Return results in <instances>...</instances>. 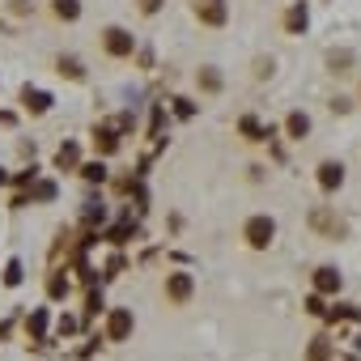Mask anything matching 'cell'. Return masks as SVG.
I'll list each match as a JSON object with an SVG mask.
<instances>
[{
    "instance_id": "6da1fadb",
    "label": "cell",
    "mask_w": 361,
    "mask_h": 361,
    "mask_svg": "<svg viewBox=\"0 0 361 361\" xmlns=\"http://www.w3.org/2000/svg\"><path fill=\"white\" fill-rule=\"evenodd\" d=\"M243 243H247L251 251H268V247L276 243V221H272L268 213L247 217V221H243Z\"/></svg>"
},
{
    "instance_id": "7a4b0ae2",
    "label": "cell",
    "mask_w": 361,
    "mask_h": 361,
    "mask_svg": "<svg viewBox=\"0 0 361 361\" xmlns=\"http://www.w3.org/2000/svg\"><path fill=\"white\" fill-rule=\"evenodd\" d=\"M98 43H102V51H106L111 60H132V56H136V35L123 30V26H102Z\"/></svg>"
},
{
    "instance_id": "3957f363",
    "label": "cell",
    "mask_w": 361,
    "mask_h": 361,
    "mask_svg": "<svg viewBox=\"0 0 361 361\" xmlns=\"http://www.w3.org/2000/svg\"><path fill=\"white\" fill-rule=\"evenodd\" d=\"M192 13H196L200 26L221 30V26L230 22V0H192Z\"/></svg>"
},
{
    "instance_id": "277c9868",
    "label": "cell",
    "mask_w": 361,
    "mask_h": 361,
    "mask_svg": "<svg viewBox=\"0 0 361 361\" xmlns=\"http://www.w3.org/2000/svg\"><path fill=\"white\" fill-rule=\"evenodd\" d=\"M161 293H166V302H170V306H188V302H192V293H196L192 272H166Z\"/></svg>"
},
{
    "instance_id": "5b68a950",
    "label": "cell",
    "mask_w": 361,
    "mask_h": 361,
    "mask_svg": "<svg viewBox=\"0 0 361 361\" xmlns=\"http://www.w3.org/2000/svg\"><path fill=\"white\" fill-rule=\"evenodd\" d=\"M314 183H319V192H323V196H336V192L344 188V161L323 157V161L314 166Z\"/></svg>"
},
{
    "instance_id": "8992f818",
    "label": "cell",
    "mask_w": 361,
    "mask_h": 361,
    "mask_svg": "<svg viewBox=\"0 0 361 361\" xmlns=\"http://www.w3.org/2000/svg\"><path fill=\"white\" fill-rule=\"evenodd\" d=\"M132 331H136V314L128 306H115L106 314V340L111 344H123V340H132Z\"/></svg>"
},
{
    "instance_id": "52a82bcc",
    "label": "cell",
    "mask_w": 361,
    "mask_h": 361,
    "mask_svg": "<svg viewBox=\"0 0 361 361\" xmlns=\"http://www.w3.org/2000/svg\"><path fill=\"white\" fill-rule=\"evenodd\" d=\"M310 230L336 243V238H344V230H348V226H344V221H340L331 209H314V213H310Z\"/></svg>"
},
{
    "instance_id": "ba28073f",
    "label": "cell",
    "mask_w": 361,
    "mask_h": 361,
    "mask_svg": "<svg viewBox=\"0 0 361 361\" xmlns=\"http://www.w3.org/2000/svg\"><path fill=\"white\" fill-rule=\"evenodd\" d=\"M310 285H314V293H319V298H336V293H340V285H344V276H340L331 264H319V268L310 272Z\"/></svg>"
},
{
    "instance_id": "9c48e42d",
    "label": "cell",
    "mask_w": 361,
    "mask_h": 361,
    "mask_svg": "<svg viewBox=\"0 0 361 361\" xmlns=\"http://www.w3.org/2000/svg\"><path fill=\"white\" fill-rule=\"evenodd\" d=\"M306 26H310V9L302 5V0H298V5H289V9H285V18H281V30L293 39V35H306Z\"/></svg>"
},
{
    "instance_id": "30bf717a",
    "label": "cell",
    "mask_w": 361,
    "mask_h": 361,
    "mask_svg": "<svg viewBox=\"0 0 361 361\" xmlns=\"http://www.w3.org/2000/svg\"><path fill=\"white\" fill-rule=\"evenodd\" d=\"M51 102H56V98H51L47 90L22 85V111H26V115H47V111H51Z\"/></svg>"
},
{
    "instance_id": "8fae6325",
    "label": "cell",
    "mask_w": 361,
    "mask_h": 361,
    "mask_svg": "<svg viewBox=\"0 0 361 361\" xmlns=\"http://www.w3.org/2000/svg\"><path fill=\"white\" fill-rule=\"evenodd\" d=\"M285 132H289V140H306L310 136V115L306 111H289L285 115Z\"/></svg>"
},
{
    "instance_id": "7c38bea8",
    "label": "cell",
    "mask_w": 361,
    "mask_h": 361,
    "mask_svg": "<svg viewBox=\"0 0 361 361\" xmlns=\"http://www.w3.org/2000/svg\"><path fill=\"white\" fill-rule=\"evenodd\" d=\"M56 73L68 77V81H77V85L85 81V64H81L77 56H56Z\"/></svg>"
},
{
    "instance_id": "4fadbf2b",
    "label": "cell",
    "mask_w": 361,
    "mask_h": 361,
    "mask_svg": "<svg viewBox=\"0 0 361 361\" xmlns=\"http://www.w3.org/2000/svg\"><path fill=\"white\" fill-rule=\"evenodd\" d=\"M77 166H81V149H77V140H64L56 149V170H77Z\"/></svg>"
},
{
    "instance_id": "5bb4252c",
    "label": "cell",
    "mask_w": 361,
    "mask_h": 361,
    "mask_svg": "<svg viewBox=\"0 0 361 361\" xmlns=\"http://www.w3.org/2000/svg\"><path fill=\"white\" fill-rule=\"evenodd\" d=\"M331 357H336L331 336H314V340L306 344V361H331Z\"/></svg>"
},
{
    "instance_id": "9a60e30c",
    "label": "cell",
    "mask_w": 361,
    "mask_h": 361,
    "mask_svg": "<svg viewBox=\"0 0 361 361\" xmlns=\"http://www.w3.org/2000/svg\"><path fill=\"white\" fill-rule=\"evenodd\" d=\"M196 90H200V94H221V73H217L213 64H204V68L196 73Z\"/></svg>"
},
{
    "instance_id": "2e32d148",
    "label": "cell",
    "mask_w": 361,
    "mask_h": 361,
    "mask_svg": "<svg viewBox=\"0 0 361 361\" xmlns=\"http://www.w3.org/2000/svg\"><path fill=\"white\" fill-rule=\"evenodd\" d=\"M51 18L56 22H77L81 18V0H51Z\"/></svg>"
},
{
    "instance_id": "e0dca14e",
    "label": "cell",
    "mask_w": 361,
    "mask_h": 361,
    "mask_svg": "<svg viewBox=\"0 0 361 361\" xmlns=\"http://www.w3.org/2000/svg\"><path fill=\"white\" fill-rule=\"evenodd\" d=\"M238 132H243L247 140H268V136H272V128H264L255 115H243V119H238Z\"/></svg>"
},
{
    "instance_id": "ac0fdd59",
    "label": "cell",
    "mask_w": 361,
    "mask_h": 361,
    "mask_svg": "<svg viewBox=\"0 0 361 361\" xmlns=\"http://www.w3.org/2000/svg\"><path fill=\"white\" fill-rule=\"evenodd\" d=\"M94 149H98L102 157H111V153L119 149V136H115L111 128H98V132H94Z\"/></svg>"
},
{
    "instance_id": "d6986e66",
    "label": "cell",
    "mask_w": 361,
    "mask_h": 361,
    "mask_svg": "<svg viewBox=\"0 0 361 361\" xmlns=\"http://www.w3.org/2000/svg\"><path fill=\"white\" fill-rule=\"evenodd\" d=\"M77 174L85 178V183H102V178H106V166H102V161H85V166H77Z\"/></svg>"
},
{
    "instance_id": "ffe728a7",
    "label": "cell",
    "mask_w": 361,
    "mask_h": 361,
    "mask_svg": "<svg viewBox=\"0 0 361 361\" xmlns=\"http://www.w3.org/2000/svg\"><path fill=\"white\" fill-rule=\"evenodd\" d=\"M43 327H47V314L35 310V314L26 319V336H30V340H43Z\"/></svg>"
},
{
    "instance_id": "44dd1931",
    "label": "cell",
    "mask_w": 361,
    "mask_h": 361,
    "mask_svg": "<svg viewBox=\"0 0 361 361\" xmlns=\"http://www.w3.org/2000/svg\"><path fill=\"white\" fill-rule=\"evenodd\" d=\"M327 64H331V73H348L353 51H327Z\"/></svg>"
},
{
    "instance_id": "7402d4cb",
    "label": "cell",
    "mask_w": 361,
    "mask_h": 361,
    "mask_svg": "<svg viewBox=\"0 0 361 361\" xmlns=\"http://www.w3.org/2000/svg\"><path fill=\"white\" fill-rule=\"evenodd\" d=\"M64 293H68V276H60V272H51V281H47V298H56V302H60Z\"/></svg>"
},
{
    "instance_id": "603a6c76",
    "label": "cell",
    "mask_w": 361,
    "mask_h": 361,
    "mask_svg": "<svg viewBox=\"0 0 361 361\" xmlns=\"http://www.w3.org/2000/svg\"><path fill=\"white\" fill-rule=\"evenodd\" d=\"M30 200H56V183H30Z\"/></svg>"
},
{
    "instance_id": "cb8c5ba5",
    "label": "cell",
    "mask_w": 361,
    "mask_h": 361,
    "mask_svg": "<svg viewBox=\"0 0 361 361\" xmlns=\"http://www.w3.org/2000/svg\"><path fill=\"white\" fill-rule=\"evenodd\" d=\"M161 5H166V0H136V13H140V18H157Z\"/></svg>"
},
{
    "instance_id": "d4e9b609",
    "label": "cell",
    "mask_w": 361,
    "mask_h": 361,
    "mask_svg": "<svg viewBox=\"0 0 361 361\" xmlns=\"http://www.w3.org/2000/svg\"><path fill=\"white\" fill-rule=\"evenodd\" d=\"M5 285H9V289H13V285H22V264H18V259H9V264H5Z\"/></svg>"
},
{
    "instance_id": "484cf974",
    "label": "cell",
    "mask_w": 361,
    "mask_h": 361,
    "mask_svg": "<svg viewBox=\"0 0 361 361\" xmlns=\"http://www.w3.org/2000/svg\"><path fill=\"white\" fill-rule=\"evenodd\" d=\"M170 102H174V115H178V119H192V115H196V106H192L188 98H170Z\"/></svg>"
},
{
    "instance_id": "4316f807",
    "label": "cell",
    "mask_w": 361,
    "mask_h": 361,
    "mask_svg": "<svg viewBox=\"0 0 361 361\" xmlns=\"http://www.w3.org/2000/svg\"><path fill=\"white\" fill-rule=\"evenodd\" d=\"M255 77H272V60H255Z\"/></svg>"
},
{
    "instance_id": "83f0119b",
    "label": "cell",
    "mask_w": 361,
    "mask_h": 361,
    "mask_svg": "<svg viewBox=\"0 0 361 361\" xmlns=\"http://www.w3.org/2000/svg\"><path fill=\"white\" fill-rule=\"evenodd\" d=\"M306 310H310V314H323V298H319V293H314V298H306Z\"/></svg>"
},
{
    "instance_id": "f1b7e54d",
    "label": "cell",
    "mask_w": 361,
    "mask_h": 361,
    "mask_svg": "<svg viewBox=\"0 0 361 361\" xmlns=\"http://www.w3.org/2000/svg\"><path fill=\"white\" fill-rule=\"evenodd\" d=\"M18 123V115H9V111H0V128H13Z\"/></svg>"
},
{
    "instance_id": "f546056e",
    "label": "cell",
    "mask_w": 361,
    "mask_h": 361,
    "mask_svg": "<svg viewBox=\"0 0 361 361\" xmlns=\"http://www.w3.org/2000/svg\"><path fill=\"white\" fill-rule=\"evenodd\" d=\"M9 183V174H5V166H0V188H5Z\"/></svg>"
}]
</instances>
